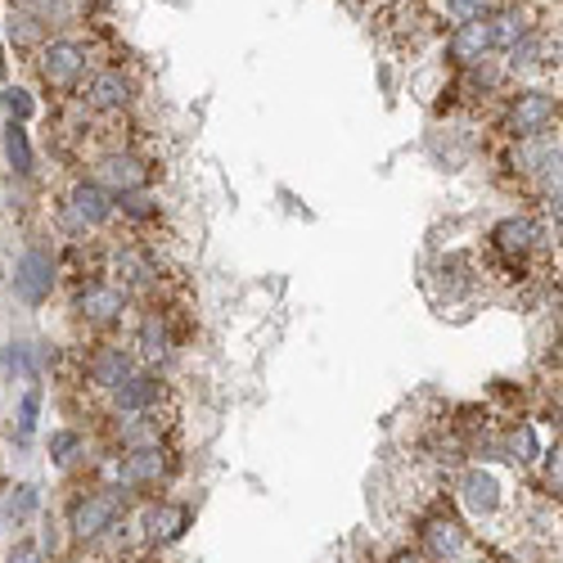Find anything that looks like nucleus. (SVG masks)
<instances>
[{
  "label": "nucleus",
  "instance_id": "f257e3e1",
  "mask_svg": "<svg viewBox=\"0 0 563 563\" xmlns=\"http://www.w3.org/2000/svg\"><path fill=\"white\" fill-rule=\"evenodd\" d=\"M414 550H424L433 563H487L491 559V546L447 506L420 519V546Z\"/></svg>",
  "mask_w": 563,
  "mask_h": 563
},
{
  "label": "nucleus",
  "instance_id": "f03ea898",
  "mask_svg": "<svg viewBox=\"0 0 563 563\" xmlns=\"http://www.w3.org/2000/svg\"><path fill=\"white\" fill-rule=\"evenodd\" d=\"M131 510V491L127 487H117V483H104V487H91V491H81L73 500V510H68V532H73V541L81 550H91L95 541H104L113 523L123 519Z\"/></svg>",
  "mask_w": 563,
  "mask_h": 563
},
{
  "label": "nucleus",
  "instance_id": "7ed1b4c3",
  "mask_svg": "<svg viewBox=\"0 0 563 563\" xmlns=\"http://www.w3.org/2000/svg\"><path fill=\"white\" fill-rule=\"evenodd\" d=\"M510 510V491L500 483V473L487 464H469L456 478V514L473 527H496Z\"/></svg>",
  "mask_w": 563,
  "mask_h": 563
},
{
  "label": "nucleus",
  "instance_id": "20e7f679",
  "mask_svg": "<svg viewBox=\"0 0 563 563\" xmlns=\"http://www.w3.org/2000/svg\"><path fill=\"white\" fill-rule=\"evenodd\" d=\"M127 519H131V527H136V537H140L144 550H163V546L181 541L190 532L194 510L181 506V500H158L154 496V500H144V506H131Z\"/></svg>",
  "mask_w": 563,
  "mask_h": 563
},
{
  "label": "nucleus",
  "instance_id": "39448f33",
  "mask_svg": "<svg viewBox=\"0 0 563 563\" xmlns=\"http://www.w3.org/2000/svg\"><path fill=\"white\" fill-rule=\"evenodd\" d=\"M171 478V451L167 447H144V451H123L113 464V483L136 491H154Z\"/></svg>",
  "mask_w": 563,
  "mask_h": 563
},
{
  "label": "nucleus",
  "instance_id": "423d86ee",
  "mask_svg": "<svg viewBox=\"0 0 563 563\" xmlns=\"http://www.w3.org/2000/svg\"><path fill=\"white\" fill-rule=\"evenodd\" d=\"M50 289H54V253L46 244L23 248L14 261V293L27 307H41L50 298Z\"/></svg>",
  "mask_w": 563,
  "mask_h": 563
},
{
  "label": "nucleus",
  "instance_id": "0eeeda50",
  "mask_svg": "<svg viewBox=\"0 0 563 563\" xmlns=\"http://www.w3.org/2000/svg\"><path fill=\"white\" fill-rule=\"evenodd\" d=\"M554 123H559V100L546 95V91H523V95H514V104H510V113H506V131H510L514 140L541 136V131H550Z\"/></svg>",
  "mask_w": 563,
  "mask_h": 563
},
{
  "label": "nucleus",
  "instance_id": "6e6552de",
  "mask_svg": "<svg viewBox=\"0 0 563 563\" xmlns=\"http://www.w3.org/2000/svg\"><path fill=\"white\" fill-rule=\"evenodd\" d=\"M163 397H167V383H163L158 374H144V370H136L127 383H117V388L108 393V401H113V410H117V414L158 410V406H163Z\"/></svg>",
  "mask_w": 563,
  "mask_h": 563
},
{
  "label": "nucleus",
  "instance_id": "1a4fd4ad",
  "mask_svg": "<svg viewBox=\"0 0 563 563\" xmlns=\"http://www.w3.org/2000/svg\"><path fill=\"white\" fill-rule=\"evenodd\" d=\"M108 217H113V199H108V190H100L95 181H77L73 194H68V213H64V221H68L73 230H95V226H104Z\"/></svg>",
  "mask_w": 563,
  "mask_h": 563
},
{
  "label": "nucleus",
  "instance_id": "9d476101",
  "mask_svg": "<svg viewBox=\"0 0 563 563\" xmlns=\"http://www.w3.org/2000/svg\"><path fill=\"white\" fill-rule=\"evenodd\" d=\"M167 414L158 410H140V414H123L117 420V447L123 451H144V447H167Z\"/></svg>",
  "mask_w": 563,
  "mask_h": 563
},
{
  "label": "nucleus",
  "instance_id": "9b49d317",
  "mask_svg": "<svg viewBox=\"0 0 563 563\" xmlns=\"http://www.w3.org/2000/svg\"><path fill=\"white\" fill-rule=\"evenodd\" d=\"M127 303H131V293H127L123 284H113V280H91V284L77 293V316L95 320V324H108V320H117V316L127 311Z\"/></svg>",
  "mask_w": 563,
  "mask_h": 563
},
{
  "label": "nucleus",
  "instance_id": "f8f14e48",
  "mask_svg": "<svg viewBox=\"0 0 563 563\" xmlns=\"http://www.w3.org/2000/svg\"><path fill=\"white\" fill-rule=\"evenodd\" d=\"M144 181H150V167H144L136 154H104L95 163V185L100 190H117V194H131V190H144Z\"/></svg>",
  "mask_w": 563,
  "mask_h": 563
},
{
  "label": "nucleus",
  "instance_id": "ddd939ff",
  "mask_svg": "<svg viewBox=\"0 0 563 563\" xmlns=\"http://www.w3.org/2000/svg\"><path fill=\"white\" fill-rule=\"evenodd\" d=\"M491 244H496L500 257L523 261L532 248H541V226L532 221V217H500L491 226Z\"/></svg>",
  "mask_w": 563,
  "mask_h": 563
},
{
  "label": "nucleus",
  "instance_id": "4468645a",
  "mask_svg": "<svg viewBox=\"0 0 563 563\" xmlns=\"http://www.w3.org/2000/svg\"><path fill=\"white\" fill-rule=\"evenodd\" d=\"M81 68H86V54H81V46L77 41H50V46H41V77H46V86H73L77 77H81Z\"/></svg>",
  "mask_w": 563,
  "mask_h": 563
},
{
  "label": "nucleus",
  "instance_id": "2eb2a0df",
  "mask_svg": "<svg viewBox=\"0 0 563 563\" xmlns=\"http://www.w3.org/2000/svg\"><path fill=\"white\" fill-rule=\"evenodd\" d=\"M496 50V37H491V18H473V23H460L456 37L447 41V59L451 64H478V59Z\"/></svg>",
  "mask_w": 563,
  "mask_h": 563
},
{
  "label": "nucleus",
  "instance_id": "dca6fc26",
  "mask_svg": "<svg viewBox=\"0 0 563 563\" xmlns=\"http://www.w3.org/2000/svg\"><path fill=\"white\" fill-rule=\"evenodd\" d=\"M86 374H91V383H95L100 393H113L117 383H127L136 374V357H131L127 347H100L95 357H91V370H86Z\"/></svg>",
  "mask_w": 563,
  "mask_h": 563
},
{
  "label": "nucleus",
  "instance_id": "f3484780",
  "mask_svg": "<svg viewBox=\"0 0 563 563\" xmlns=\"http://www.w3.org/2000/svg\"><path fill=\"white\" fill-rule=\"evenodd\" d=\"M127 100H131V86H127V77L117 68L95 73L91 86H86V104H91L95 113H113V108H123Z\"/></svg>",
  "mask_w": 563,
  "mask_h": 563
},
{
  "label": "nucleus",
  "instance_id": "a211bd4d",
  "mask_svg": "<svg viewBox=\"0 0 563 563\" xmlns=\"http://www.w3.org/2000/svg\"><path fill=\"white\" fill-rule=\"evenodd\" d=\"M37 510H41V491L33 483H14V487H5V496H0V527L14 532V527H23L27 519H33Z\"/></svg>",
  "mask_w": 563,
  "mask_h": 563
},
{
  "label": "nucleus",
  "instance_id": "6ab92c4d",
  "mask_svg": "<svg viewBox=\"0 0 563 563\" xmlns=\"http://www.w3.org/2000/svg\"><path fill=\"white\" fill-rule=\"evenodd\" d=\"M550 158H559V136L554 131H541V136H523L514 140V167L523 176H537Z\"/></svg>",
  "mask_w": 563,
  "mask_h": 563
},
{
  "label": "nucleus",
  "instance_id": "aec40b11",
  "mask_svg": "<svg viewBox=\"0 0 563 563\" xmlns=\"http://www.w3.org/2000/svg\"><path fill=\"white\" fill-rule=\"evenodd\" d=\"M113 271H117V280H123L127 293H131V289H154V280H158L154 257L140 253V248H123V253H117V257H113Z\"/></svg>",
  "mask_w": 563,
  "mask_h": 563
},
{
  "label": "nucleus",
  "instance_id": "412c9836",
  "mask_svg": "<svg viewBox=\"0 0 563 563\" xmlns=\"http://www.w3.org/2000/svg\"><path fill=\"white\" fill-rule=\"evenodd\" d=\"M136 351L144 361H163L167 351H171V334H167V320L158 316V311H150L140 320V343H136Z\"/></svg>",
  "mask_w": 563,
  "mask_h": 563
},
{
  "label": "nucleus",
  "instance_id": "4be33fe9",
  "mask_svg": "<svg viewBox=\"0 0 563 563\" xmlns=\"http://www.w3.org/2000/svg\"><path fill=\"white\" fill-rule=\"evenodd\" d=\"M5 158H10L14 176H33L37 158H33V140H27L23 123H10V127H5Z\"/></svg>",
  "mask_w": 563,
  "mask_h": 563
},
{
  "label": "nucleus",
  "instance_id": "5701e85b",
  "mask_svg": "<svg viewBox=\"0 0 563 563\" xmlns=\"http://www.w3.org/2000/svg\"><path fill=\"white\" fill-rule=\"evenodd\" d=\"M117 207H123V217H131V221H150V217H158V199H150L144 190L117 194Z\"/></svg>",
  "mask_w": 563,
  "mask_h": 563
},
{
  "label": "nucleus",
  "instance_id": "b1692460",
  "mask_svg": "<svg viewBox=\"0 0 563 563\" xmlns=\"http://www.w3.org/2000/svg\"><path fill=\"white\" fill-rule=\"evenodd\" d=\"M37 420H41V388H27L23 401H18V437L23 442H33Z\"/></svg>",
  "mask_w": 563,
  "mask_h": 563
},
{
  "label": "nucleus",
  "instance_id": "393cba45",
  "mask_svg": "<svg viewBox=\"0 0 563 563\" xmlns=\"http://www.w3.org/2000/svg\"><path fill=\"white\" fill-rule=\"evenodd\" d=\"M77 451H81V433H73V428H59V433H50V460L64 469V464H73L77 460Z\"/></svg>",
  "mask_w": 563,
  "mask_h": 563
},
{
  "label": "nucleus",
  "instance_id": "a878e982",
  "mask_svg": "<svg viewBox=\"0 0 563 563\" xmlns=\"http://www.w3.org/2000/svg\"><path fill=\"white\" fill-rule=\"evenodd\" d=\"M541 50H546V37H519V41L510 46V68H514V73H519V68H537Z\"/></svg>",
  "mask_w": 563,
  "mask_h": 563
},
{
  "label": "nucleus",
  "instance_id": "bb28decb",
  "mask_svg": "<svg viewBox=\"0 0 563 563\" xmlns=\"http://www.w3.org/2000/svg\"><path fill=\"white\" fill-rule=\"evenodd\" d=\"M0 108L10 113V123H27V117H33V95L23 91V86H5V91H0Z\"/></svg>",
  "mask_w": 563,
  "mask_h": 563
},
{
  "label": "nucleus",
  "instance_id": "cd10ccee",
  "mask_svg": "<svg viewBox=\"0 0 563 563\" xmlns=\"http://www.w3.org/2000/svg\"><path fill=\"white\" fill-rule=\"evenodd\" d=\"M510 460L514 464H532V460H537V433H532V424H519L510 433Z\"/></svg>",
  "mask_w": 563,
  "mask_h": 563
},
{
  "label": "nucleus",
  "instance_id": "c85d7f7f",
  "mask_svg": "<svg viewBox=\"0 0 563 563\" xmlns=\"http://www.w3.org/2000/svg\"><path fill=\"white\" fill-rule=\"evenodd\" d=\"M5 563H50V559H46V546L23 532V537H14V546L5 550Z\"/></svg>",
  "mask_w": 563,
  "mask_h": 563
},
{
  "label": "nucleus",
  "instance_id": "c756f323",
  "mask_svg": "<svg viewBox=\"0 0 563 563\" xmlns=\"http://www.w3.org/2000/svg\"><path fill=\"white\" fill-rule=\"evenodd\" d=\"M491 37H496V46H514V41L527 37V33H523L519 14H496V18H491Z\"/></svg>",
  "mask_w": 563,
  "mask_h": 563
},
{
  "label": "nucleus",
  "instance_id": "7c9ffc66",
  "mask_svg": "<svg viewBox=\"0 0 563 563\" xmlns=\"http://www.w3.org/2000/svg\"><path fill=\"white\" fill-rule=\"evenodd\" d=\"M451 18H456V23L487 18V0H451Z\"/></svg>",
  "mask_w": 563,
  "mask_h": 563
},
{
  "label": "nucleus",
  "instance_id": "2f4dec72",
  "mask_svg": "<svg viewBox=\"0 0 563 563\" xmlns=\"http://www.w3.org/2000/svg\"><path fill=\"white\" fill-rule=\"evenodd\" d=\"M388 563H433V559L424 550H414V546H401V550L388 554Z\"/></svg>",
  "mask_w": 563,
  "mask_h": 563
},
{
  "label": "nucleus",
  "instance_id": "473e14b6",
  "mask_svg": "<svg viewBox=\"0 0 563 563\" xmlns=\"http://www.w3.org/2000/svg\"><path fill=\"white\" fill-rule=\"evenodd\" d=\"M154 559V550H144V554H127V559H104V554H91L86 563H150Z\"/></svg>",
  "mask_w": 563,
  "mask_h": 563
},
{
  "label": "nucleus",
  "instance_id": "72a5a7b5",
  "mask_svg": "<svg viewBox=\"0 0 563 563\" xmlns=\"http://www.w3.org/2000/svg\"><path fill=\"white\" fill-rule=\"evenodd\" d=\"M5 487H10V483H5V473H0V496H5Z\"/></svg>",
  "mask_w": 563,
  "mask_h": 563
},
{
  "label": "nucleus",
  "instance_id": "f704fd0d",
  "mask_svg": "<svg viewBox=\"0 0 563 563\" xmlns=\"http://www.w3.org/2000/svg\"><path fill=\"white\" fill-rule=\"evenodd\" d=\"M0 451H5V447H0Z\"/></svg>",
  "mask_w": 563,
  "mask_h": 563
}]
</instances>
